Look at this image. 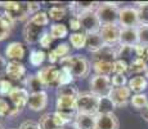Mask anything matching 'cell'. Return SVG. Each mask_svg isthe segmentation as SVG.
Segmentation results:
<instances>
[{"instance_id": "1", "label": "cell", "mask_w": 148, "mask_h": 129, "mask_svg": "<svg viewBox=\"0 0 148 129\" xmlns=\"http://www.w3.org/2000/svg\"><path fill=\"white\" fill-rule=\"evenodd\" d=\"M61 66L70 68L75 79H85L90 74V62L85 56L81 54H70L59 61Z\"/></svg>"}, {"instance_id": "2", "label": "cell", "mask_w": 148, "mask_h": 129, "mask_svg": "<svg viewBox=\"0 0 148 129\" xmlns=\"http://www.w3.org/2000/svg\"><path fill=\"white\" fill-rule=\"evenodd\" d=\"M101 97L93 94L92 92H84L77 97V114L97 116L99 114Z\"/></svg>"}, {"instance_id": "3", "label": "cell", "mask_w": 148, "mask_h": 129, "mask_svg": "<svg viewBox=\"0 0 148 129\" xmlns=\"http://www.w3.org/2000/svg\"><path fill=\"white\" fill-rule=\"evenodd\" d=\"M120 9L117 3H99L95 13L102 25H119Z\"/></svg>"}, {"instance_id": "4", "label": "cell", "mask_w": 148, "mask_h": 129, "mask_svg": "<svg viewBox=\"0 0 148 129\" xmlns=\"http://www.w3.org/2000/svg\"><path fill=\"white\" fill-rule=\"evenodd\" d=\"M89 88L93 94L98 97H108L110 92L112 90V80L110 76L104 75H93L89 81Z\"/></svg>"}, {"instance_id": "5", "label": "cell", "mask_w": 148, "mask_h": 129, "mask_svg": "<svg viewBox=\"0 0 148 129\" xmlns=\"http://www.w3.org/2000/svg\"><path fill=\"white\" fill-rule=\"evenodd\" d=\"M8 97L10 98V102L13 103V108H12L10 116H16L23 110L25 106H27L28 98H30V93L26 90V88L14 87L13 89L10 90Z\"/></svg>"}, {"instance_id": "6", "label": "cell", "mask_w": 148, "mask_h": 129, "mask_svg": "<svg viewBox=\"0 0 148 129\" xmlns=\"http://www.w3.org/2000/svg\"><path fill=\"white\" fill-rule=\"evenodd\" d=\"M5 14L14 22L30 19V14L27 12L26 3H17V1H5L3 3Z\"/></svg>"}, {"instance_id": "7", "label": "cell", "mask_w": 148, "mask_h": 129, "mask_svg": "<svg viewBox=\"0 0 148 129\" xmlns=\"http://www.w3.org/2000/svg\"><path fill=\"white\" fill-rule=\"evenodd\" d=\"M119 26L121 28H138L139 16L135 7H122L119 16Z\"/></svg>"}, {"instance_id": "8", "label": "cell", "mask_w": 148, "mask_h": 129, "mask_svg": "<svg viewBox=\"0 0 148 129\" xmlns=\"http://www.w3.org/2000/svg\"><path fill=\"white\" fill-rule=\"evenodd\" d=\"M36 74L41 79L45 88H59V68L54 65L44 66Z\"/></svg>"}, {"instance_id": "9", "label": "cell", "mask_w": 148, "mask_h": 129, "mask_svg": "<svg viewBox=\"0 0 148 129\" xmlns=\"http://www.w3.org/2000/svg\"><path fill=\"white\" fill-rule=\"evenodd\" d=\"M80 19V23H81V28L84 30V32L86 35H90V34H97L101 31L102 23L99 21L98 16H97L95 10L93 12H86L84 14H81L80 17H77Z\"/></svg>"}, {"instance_id": "10", "label": "cell", "mask_w": 148, "mask_h": 129, "mask_svg": "<svg viewBox=\"0 0 148 129\" xmlns=\"http://www.w3.org/2000/svg\"><path fill=\"white\" fill-rule=\"evenodd\" d=\"M110 101L113 103L115 107H125L132 99V90L127 85L125 87H117L112 88V90L108 94Z\"/></svg>"}, {"instance_id": "11", "label": "cell", "mask_w": 148, "mask_h": 129, "mask_svg": "<svg viewBox=\"0 0 148 129\" xmlns=\"http://www.w3.org/2000/svg\"><path fill=\"white\" fill-rule=\"evenodd\" d=\"M102 39L104 40L106 45H116L120 43V35H121V27L119 25H102L101 27Z\"/></svg>"}, {"instance_id": "12", "label": "cell", "mask_w": 148, "mask_h": 129, "mask_svg": "<svg viewBox=\"0 0 148 129\" xmlns=\"http://www.w3.org/2000/svg\"><path fill=\"white\" fill-rule=\"evenodd\" d=\"M44 32H45L44 27L32 23V22H30V21L26 22V25H25V27H23V31H22L25 41L30 45L39 43V40H40V38L42 36Z\"/></svg>"}, {"instance_id": "13", "label": "cell", "mask_w": 148, "mask_h": 129, "mask_svg": "<svg viewBox=\"0 0 148 129\" xmlns=\"http://www.w3.org/2000/svg\"><path fill=\"white\" fill-rule=\"evenodd\" d=\"M97 129H119L120 120L113 112L110 114H98L95 116Z\"/></svg>"}, {"instance_id": "14", "label": "cell", "mask_w": 148, "mask_h": 129, "mask_svg": "<svg viewBox=\"0 0 148 129\" xmlns=\"http://www.w3.org/2000/svg\"><path fill=\"white\" fill-rule=\"evenodd\" d=\"M27 70L23 63L19 61H9L5 68V75L9 77V80H22L26 77Z\"/></svg>"}, {"instance_id": "15", "label": "cell", "mask_w": 148, "mask_h": 129, "mask_svg": "<svg viewBox=\"0 0 148 129\" xmlns=\"http://www.w3.org/2000/svg\"><path fill=\"white\" fill-rule=\"evenodd\" d=\"M116 59H117V48L112 47V45H104L98 52L92 53L93 62H115Z\"/></svg>"}, {"instance_id": "16", "label": "cell", "mask_w": 148, "mask_h": 129, "mask_svg": "<svg viewBox=\"0 0 148 129\" xmlns=\"http://www.w3.org/2000/svg\"><path fill=\"white\" fill-rule=\"evenodd\" d=\"M47 105H48V93L45 90L30 94L27 106L31 111H35V112L42 111L47 107Z\"/></svg>"}, {"instance_id": "17", "label": "cell", "mask_w": 148, "mask_h": 129, "mask_svg": "<svg viewBox=\"0 0 148 129\" xmlns=\"http://www.w3.org/2000/svg\"><path fill=\"white\" fill-rule=\"evenodd\" d=\"M25 54H26V49H25V45L19 41H12L7 45L5 48V57H7L9 61H19L25 58Z\"/></svg>"}, {"instance_id": "18", "label": "cell", "mask_w": 148, "mask_h": 129, "mask_svg": "<svg viewBox=\"0 0 148 129\" xmlns=\"http://www.w3.org/2000/svg\"><path fill=\"white\" fill-rule=\"evenodd\" d=\"M119 44L126 45V47H136V45H139L138 28H121L120 43Z\"/></svg>"}, {"instance_id": "19", "label": "cell", "mask_w": 148, "mask_h": 129, "mask_svg": "<svg viewBox=\"0 0 148 129\" xmlns=\"http://www.w3.org/2000/svg\"><path fill=\"white\" fill-rule=\"evenodd\" d=\"M99 3H92V1H75L70 4V9L72 12L73 17H80L81 14L86 13V12H93L98 8Z\"/></svg>"}, {"instance_id": "20", "label": "cell", "mask_w": 148, "mask_h": 129, "mask_svg": "<svg viewBox=\"0 0 148 129\" xmlns=\"http://www.w3.org/2000/svg\"><path fill=\"white\" fill-rule=\"evenodd\" d=\"M23 84L26 87V90L28 93H38L45 89V85L42 84L41 79L38 76V74H30L23 79Z\"/></svg>"}, {"instance_id": "21", "label": "cell", "mask_w": 148, "mask_h": 129, "mask_svg": "<svg viewBox=\"0 0 148 129\" xmlns=\"http://www.w3.org/2000/svg\"><path fill=\"white\" fill-rule=\"evenodd\" d=\"M104 45H106V43L102 39L99 32L86 35V45H85V48H86L90 53H95V52H98L99 49H102Z\"/></svg>"}, {"instance_id": "22", "label": "cell", "mask_w": 148, "mask_h": 129, "mask_svg": "<svg viewBox=\"0 0 148 129\" xmlns=\"http://www.w3.org/2000/svg\"><path fill=\"white\" fill-rule=\"evenodd\" d=\"M127 87L130 88V90L134 92L135 94H140L143 93L144 90L147 89L148 87V80L146 76H142V75H136V76H133L132 79L129 80L127 83Z\"/></svg>"}, {"instance_id": "23", "label": "cell", "mask_w": 148, "mask_h": 129, "mask_svg": "<svg viewBox=\"0 0 148 129\" xmlns=\"http://www.w3.org/2000/svg\"><path fill=\"white\" fill-rule=\"evenodd\" d=\"M14 25H16V22L12 18H9L7 14L0 17V41L9 38L14 28Z\"/></svg>"}, {"instance_id": "24", "label": "cell", "mask_w": 148, "mask_h": 129, "mask_svg": "<svg viewBox=\"0 0 148 129\" xmlns=\"http://www.w3.org/2000/svg\"><path fill=\"white\" fill-rule=\"evenodd\" d=\"M76 127L79 129H97L95 116L84 115V114H77L73 120Z\"/></svg>"}, {"instance_id": "25", "label": "cell", "mask_w": 148, "mask_h": 129, "mask_svg": "<svg viewBox=\"0 0 148 129\" xmlns=\"http://www.w3.org/2000/svg\"><path fill=\"white\" fill-rule=\"evenodd\" d=\"M92 67L95 75L110 76L111 74H113V62H92Z\"/></svg>"}, {"instance_id": "26", "label": "cell", "mask_w": 148, "mask_h": 129, "mask_svg": "<svg viewBox=\"0 0 148 129\" xmlns=\"http://www.w3.org/2000/svg\"><path fill=\"white\" fill-rule=\"evenodd\" d=\"M40 125H41V129H62L61 125L58 124L56 119V115L52 112H48V114H44L41 115L40 117Z\"/></svg>"}, {"instance_id": "27", "label": "cell", "mask_w": 148, "mask_h": 129, "mask_svg": "<svg viewBox=\"0 0 148 129\" xmlns=\"http://www.w3.org/2000/svg\"><path fill=\"white\" fill-rule=\"evenodd\" d=\"M148 67V63L144 59L142 58H134L132 62H129V70H127V74L129 75H134V74H140V72H146Z\"/></svg>"}, {"instance_id": "28", "label": "cell", "mask_w": 148, "mask_h": 129, "mask_svg": "<svg viewBox=\"0 0 148 129\" xmlns=\"http://www.w3.org/2000/svg\"><path fill=\"white\" fill-rule=\"evenodd\" d=\"M47 59V53L41 49H32L30 52V57H28V62L34 67H40Z\"/></svg>"}, {"instance_id": "29", "label": "cell", "mask_w": 148, "mask_h": 129, "mask_svg": "<svg viewBox=\"0 0 148 129\" xmlns=\"http://www.w3.org/2000/svg\"><path fill=\"white\" fill-rule=\"evenodd\" d=\"M70 44L73 49H82L86 45V34L85 32H73L70 35Z\"/></svg>"}, {"instance_id": "30", "label": "cell", "mask_w": 148, "mask_h": 129, "mask_svg": "<svg viewBox=\"0 0 148 129\" xmlns=\"http://www.w3.org/2000/svg\"><path fill=\"white\" fill-rule=\"evenodd\" d=\"M50 35L53 36V39H64L68 36V27L63 23H54L50 26Z\"/></svg>"}, {"instance_id": "31", "label": "cell", "mask_w": 148, "mask_h": 129, "mask_svg": "<svg viewBox=\"0 0 148 129\" xmlns=\"http://www.w3.org/2000/svg\"><path fill=\"white\" fill-rule=\"evenodd\" d=\"M73 80H75V77H73L72 72L70 71V68L61 66V68H59V87L72 85Z\"/></svg>"}, {"instance_id": "32", "label": "cell", "mask_w": 148, "mask_h": 129, "mask_svg": "<svg viewBox=\"0 0 148 129\" xmlns=\"http://www.w3.org/2000/svg\"><path fill=\"white\" fill-rule=\"evenodd\" d=\"M47 13H48V16H49V18L53 19V21H61L62 18L66 17L67 8L63 7V5H57V7L49 8Z\"/></svg>"}, {"instance_id": "33", "label": "cell", "mask_w": 148, "mask_h": 129, "mask_svg": "<svg viewBox=\"0 0 148 129\" xmlns=\"http://www.w3.org/2000/svg\"><path fill=\"white\" fill-rule=\"evenodd\" d=\"M130 103H132V106L135 110H143L148 105V97L144 93L134 94V96L132 97V99H130Z\"/></svg>"}, {"instance_id": "34", "label": "cell", "mask_w": 148, "mask_h": 129, "mask_svg": "<svg viewBox=\"0 0 148 129\" xmlns=\"http://www.w3.org/2000/svg\"><path fill=\"white\" fill-rule=\"evenodd\" d=\"M136 9L139 16V25L148 26V1L147 3H136Z\"/></svg>"}, {"instance_id": "35", "label": "cell", "mask_w": 148, "mask_h": 129, "mask_svg": "<svg viewBox=\"0 0 148 129\" xmlns=\"http://www.w3.org/2000/svg\"><path fill=\"white\" fill-rule=\"evenodd\" d=\"M28 21L38 26H41V27H45V26H48V23H49V16H48L47 12L40 10V12H38L36 14H34L32 17H30Z\"/></svg>"}, {"instance_id": "36", "label": "cell", "mask_w": 148, "mask_h": 129, "mask_svg": "<svg viewBox=\"0 0 148 129\" xmlns=\"http://www.w3.org/2000/svg\"><path fill=\"white\" fill-rule=\"evenodd\" d=\"M80 92L75 87V85H64V87H59L57 89V97L59 96H71V97H79Z\"/></svg>"}, {"instance_id": "37", "label": "cell", "mask_w": 148, "mask_h": 129, "mask_svg": "<svg viewBox=\"0 0 148 129\" xmlns=\"http://www.w3.org/2000/svg\"><path fill=\"white\" fill-rule=\"evenodd\" d=\"M129 70V63L124 59H116L113 62V75L120 74V75H126Z\"/></svg>"}, {"instance_id": "38", "label": "cell", "mask_w": 148, "mask_h": 129, "mask_svg": "<svg viewBox=\"0 0 148 129\" xmlns=\"http://www.w3.org/2000/svg\"><path fill=\"white\" fill-rule=\"evenodd\" d=\"M115 106L110 101L108 97H101V106H99V114H110L113 111Z\"/></svg>"}, {"instance_id": "39", "label": "cell", "mask_w": 148, "mask_h": 129, "mask_svg": "<svg viewBox=\"0 0 148 129\" xmlns=\"http://www.w3.org/2000/svg\"><path fill=\"white\" fill-rule=\"evenodd\" d=\"M13 85L9 79L0 76V96H9L10 90L13 89Z\"/></svg>"}, {"instance_id": "40", "label": "cell", "mask_w": 148, "mask_h": 129, "mask_svg": "<svg viewBox=\"0 0 148 129\" xmlns=\"http://www.w3.org/2000/svg\"><path fill=\"white\" fill-rule=\"evenodd\" d=\"M54 52H56V54L58 56V58L62 59V58H64V57L70 56L71 47L67 44V43H61V44H58L56 48H54Z\"/></svg>"}, {"instance_id": "41", "label": "cell", "mask_w": 148, "mask_h": 129, "mask_svg": "<svg viewBox=\"0 0 148 129\" xmlns=\"http://www.w3.org/2000/svg\"><path fill=\"white\" fill-rule=\"evenodd\" d=\"M138 35H139V45L148 48V26H139Z\"/></svg>"}, {"instance_id": "42", "label": "cell", "mask_w": 148, "mask_h": 129, "mask_svg": "<svg viewBox=\"0 0 148 129\" xmlns=\"http://www.w3.org/2000/svg\"><path fill=\"white\" fill-rule=\"evenodd\" d=\"M111 80H112V85L115 88H117V87H125V85H126V83H129V81H127L126 75H120V74H116V75H113Z\"/></svg>"}, {"instance_id": "43", "label": "cell", "mask_w": 148, "mask_h": 129, "mask_svg": "<svg viewBox=\"0 0 148 129\" xmlns=\"http://www.w3.org/2000/svg\"><path fill=\"white\" fill-rule=\"evenodd\" d=\"M54 41V39H53V36L50 35V32H47L45 31L44 34H42V36L40 38V40H39V44H40V47L41 48H50V45H52V43Z\"/></svg>"}, {"instance_id": "44", "label": "cell", "mask_w": 148, "mask_h": 129, "mask_svg": "<svg viewBox=\"0 0 148 129\" xmlns=\"http://www.w3.org/2000/svg\"><path fill=\"white\" fill-rule=\"evenodd\" d=\"M12 108L13 107H9L8 102L5 101L4 98H0V116L1 117L10 116V114H12Z\"/></svg>"}, {"instance_id": "45", "label": "cell", "mask_w": 148, "mask_h": 129, "mask_svg": "<svg viewBox=\"0 0 148 129\" xmlns=\"http://www.w3.org/2000/svg\"><path fill=\"white\" fill-rule=\"evenodd\" d=\"M19 129H41L40 123L34 121V120H26L19 125Z\"/></svg>"}, {"instance_id": "46", "label": "cell", "mask_w": 148, "mask_h": 129, "mask_svg": "<svg viewBox=\"0 0 148 129\" xmlns=\"http://www.w3.org/2000/svg\"><path fill=\"white\" fill-rule=\"evenodd\" d=\"M68 27H70L72 31H76V32H77L79 30H81L80 19H79L77 17H71V18L68 19Z\"/></svg>"}, {"instance_id": "47", "label": "cell", "mask_w": 148, "mask_h": 129, "mask_svg": "<svg viewBox=\"0 0 148 129\" xmlns=\"http://www.w3.org/2000/svg\"><path fill=\"white\" fill-rule=\"evenodd\" d=\"M47 59L49 61V63H50V65H54V63H57V62L61 61V59L58 58V56L56 54L54 49H50L49 52H48V54H47Z\"/></svg>"}, {"instance_id": "48", "label": "cell", "mask_w": 148, "mask_h": 129, "mask_svg": "<svg viewBox=\"0 0 148 129\" xmlns=\"http://www.w3.org/2000/svg\"><path fill=\"white\" fill-rule=\"evenodd\" d=\"M7 65H8L7 59H5L3 56H0V75H1L3 72H5V68H7Z\"/></svg>"}, {"instance_id": "49", "label": "cell", "mask_w": 148, "mask_h": 129, "mask_svg": "<svg viewBox=\"0 0 148 129\" xmlns=\"http://www.w3.org/2000/svg\"><path fill=\"white\" fill-rule=\"evenodd\" d=\"M142 117H143V119L148 123V105H147L146 108H143V110H142Z\"/></svg>"}, {"instance_id": "50", "label": "cell", "mask_w": 148, "mask_h": 129, "mask_svg": "<svg viewBox=\"0 0 148 129\" xmlns=\"http://www.w3.org/2000/svg\"><path fill=\"white\" fill-rule=\"evenodd\" d=\"M62 129H79L77 127H76V124H75V123H70V124H67V125H64V127L63 128H62Z\"/></svg>"}, {"instance_id": "51", "label": "cell", "mask_w": 148, "mask_h": 129, "mask_svg": "<svg viewBox=\"0 0 148 129\" xmlns=\"http://www.w3.org/2000/svg\"><path fill=\"white\" fill-rule=\"evenodd\" d=\"M144 74H146V77H147V80H148V67H147V70H146V72H144Z\"/></svg>"}, {"instance_id": "52", "label": "cell", "mask_w": 148, "mask_h": 129, "mask_svg": "<svg viewBox=\"0 0 148 129\" xmlns=\"http://www.w3.org/2000/svg\"><path fill=\"white\" fill-rule=\"evenodd\" d=\"M0 129H5L4 127H3V124H0Z\"/></svg>"}]
</instances>
